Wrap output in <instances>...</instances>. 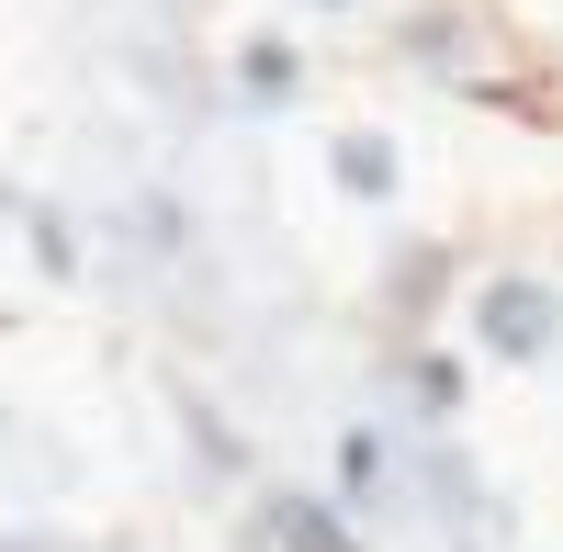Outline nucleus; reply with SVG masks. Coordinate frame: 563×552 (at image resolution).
<instances>
[{"label": "nucleus", "instance_id": "14", "mask_svg": "<svg viewBox=\"0 0 563 552\" xmlns=\"http://www.w3.org/2000/svg\"><path fill=\"white\" fill-rule=\"evenodd\" d=\"M0 552H79L68 530H0Z\"/></svg>", "mask_w": 563, "mask_h": 552}, {"label": "nucleus", "instance_id": "9", "mask_svg": "<svg viewBox=\"0 0 563 552\" xmlns=\"http://www.w3.org/2000/svg\"><path fill=\"white\" fill-rule=\"evenodd\" d=\"M305 79H316V57L282 23H249L238 45H225V102H238V113H294Z\"/></svg>", "mask_w": 563, "mask_h": 552}, {"label": "nucleus", "instance_id": "2", "mask_svg": "<svg viewBox=\"0 0 563 552\" xmlns=\"http://www.w3.org/2000/svg\"><path fill=\"white\" fill-rule=\"evenodd\" d=\"M451 339L474 373H552L563 361V271L552 260H474L451 305Z\"/></svg>", "mask_w": 563, "mask_h": 552}, {"label": "nucleus", "instance_id": "11", "mask_svg": "<svg viewBox=\"0 0 563 552\" xmlns=\"http://www.w3.org/2000/svg\"><path fill=\"white\" fill-rule=\"evenodd\" d=\"M113 225H124V249H135V260H192V203L158 192V180H147V192H135Z\"/></svg>", "mask_w": 563, "mask_h": 552}, {"label": "nucleus", "instance_id": "7", "mask_svg": "<svg viewBox=\"0 0 563 552\" xmlns=\"http://www.w3.org/2000/svg\"><path fill=\"white\" fill-rule=\"evenodd\" d=\"M462 260L451 238H406V249H384V339H440V316L462 305Z\"/></svg>", "mask_w": 563, "mask_h": 552}, {"label": "nucleus", "instance_id": "10", "mask_svg": "<svg viewBox=\"0 0 563 552\" xmlns=\"http://www.w3.org/2000/svg\"><path fill=\"white\" fill-rule=\"evenodd\" d=\"M12 238H23V260H34L57 294H68L79 271H90V238H79V214H68L57 192H23V203H12Z\"/></svg>", "mask_w": 563, "mask_h": 552}, {"label": "nucleus", "instance_id": "4", "mask_svg": "<svg viewBox=\"0 0 563 552\" xmlns=\"http://www.w3.org/2000/svg\"><path fill=\"white\" fill-rule=\"evenodd\" d=\"M238 552H372V530L339 508L327 485H249V508H238Z\"/></svg>", "mask_w": 563, "mask_h": 552}, {"label": "nucleus", "instance_id": "3", "mask_svg": "<svg viewBox=\"0 0 563 552\" xmlns=\"http://www.w3.org/2000/svg\"><path fill=\"white\" fill-rule=\"evenodd\" d=\"M406 508L429 519L451 552H507V496H496V474L462 451V429H440V440H417L406 429Z\"/></svg>", "mask_w": 563, "mask_h": 552}, {"label": "nucleus", "instance_id": "8", "mask_svg": "<svg viewBox=\"0 0 563 552\" xmlns=\"http://www.w3.org/2000/svg\"><path fill=\"white\" fill-rule=\"evenodd\" d=\"M327 192H339L350 214H395L406 203V135L395 124H327Z\"/></svg>", "mask_w": 563, "mask_h": 552}, {"label": "nucleus", "instance_id": "1", "mask_svg": "<svg viewBox=\"0 0 563 552\" xmlns=\"http://www.w3.org/2000/svg\"><path fill=\"white\" fill-rule=\"evenodd\" d=\"M384 45H395V68H417L429 90H451V102H485V113H530L541 102V68L474 12V0H406Z\"/></svg>", "mask_w": 563, "mask_h": 552}, {"label": "nucleus", "instance_id": "13", "mask_svg": "<svg viewBox=\"0 0 563 552\" xmlns=\"http://www.w3.org/2000/svg\"><path fill=\"white\" fill-rule=\"evenodd\" d=\"M474 12H485L507 45H519V57H530L541 79L563 68V0H474Z\"/></svg>", "mask_w": 563, "mask_h": 552}, {"label": "nucleus", "instance_id": "5", "mask_svg": "<svg viewBox=\"0 0 563 552\" xmlns=\"http://www.w3.org/2000/svg\"><path fill=\"white\" fill-rule=\"evenodd\" d=\"M384 384H395V406H406L417 440H440V429L474 418V350H462V339H395L384 350Z\"/></svg>", "mask_w": 563, "mask_h": 552}, {"label": "nucleus", "instance_id": "16", "mask_svg": "<svg viewBox=\"0 0 563 552\" xmlns=\"http://www.w3.org/2000/svg\"><path fill=\"white\" fill-rule=\"evenodd\" d=\"M294 12H327V23H350V12H372V0H294Z\"/></svg>", "mask_w": 563, "mask_h": 552}, {"label": "nucleus", "instance_id": "15", "mask_svg": "<svg viewBox=\"0 0 563 552\" xmlns=\"http://www.w3.org/2000/svg\"><path fill=\"white\" fill-rule=\"evenodd\" d=\"M530 113H541V124H563V68L541 79V102H530Z\"/></svg>", "mask_w": 563, "mask_h": 552}, {"label": "nucleus", "instance_id": "12", "mask_svg": "<svg viewBox=\"0 0 563 552\" xmlns=\"http://www.w3.org/2000/svg\"><path fill=\"white\" fill-rule=\"evenodd\" d=\"M169 406H180V440H192V463H203L214 485H260V474H249V440L214 418V395H192V384H180Z\"/></svg>", "mask_w": 563, "mask_h": 552}, {"label": "nucleus", "instance_id": "6", "mask_svg": "<svg viewBox=\"0 0 563 552\" xmlns=\"http://www.w3.org/2000/svg\"><path fill=\"white\" fill-rule=\"evenodd\" d=\"M327 496H339L361 530H384L406 508V440L384 418H339V440H327Z\"/></svg>", "mask_w": 563, "mask_h": 552}]
</instances>
